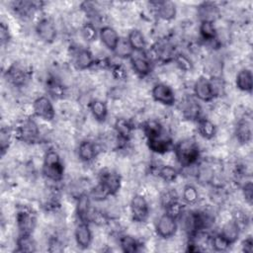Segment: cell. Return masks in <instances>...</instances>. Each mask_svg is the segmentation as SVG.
Here are the masks:
<instances>
[{
  "label": "cell",
  "instance_id": "cell-11",
  "mask_svg": "<svg viewBox=\"0 0 253 253\" xmlns=\"http://www.w3.org/2000/svg\"><path fill=\"white\" fill-rule=\"evenodd\" d=\"M193 90L195 97L200 101L211 102L214 98L210 79L205 76H201L195 81Z\"/></svg>",
  "mask_w": 253,
  "mask_h": 253
},
{
  "label": "cell",
  "instance_id": "cell-12",
  "mask_svg": "<svg viewBox=\"0 0 253 253\" xmlns=\"http://www.w3.org/2000/svg\"><path fill=\"white\" fill-rule=\"evenodd\" d=\"M39 38L47 43L52 42L56 38V28L54 23L48 18L41 19L36 27Z\"/></svg>",
  "mask_w": 253,
  "mask_h": 253
},
{
  "label": "cell",
  "instance_id": "cell-3",
  "mask_svg": "<svg viewBox=\"0 0 253 253\" xmlns=\"http://www.w3.org/2000/svg\"><path fill=\"white\" fill-rule=\"evenodd\" d=\"M16 223L19 235H30L36 226V216L30 209L21 208L16 213Z\"/></svg>",
  "mask_w": 253,
  "mask_h": 253
},
{
  "label": "cell",
  "instance_id": "cell-20",
  "mask_svg": "<svg viewBox=\"0 0 253 253\" xmlns=\"http://www.w3.org/2000/svg\"><path fill=\"white\" fill-rule=\"evenodd\" d=\"M153 5H155L157 16L164 20V21H170L175 18L176 16V6L173 2L170 1H158L153 2Z\"/></svg>",
  "mask_w": 253,
  "mask_h": 253
},
{
  "label": "cell",
  "instance_id": "cell-47",
  "mask_svg": "<svg viewBox=\"0 0 253 253\" xmlns=\"http://www.w3.org/2000/svg\"><path fill=\"white\" fill-rule=\"evenodd\" d=\"M242 191H243V196L245 198V200L251 204L252 203V196H253V190H252V183L246 182L244 183L243 187H242Z\"/></svg>",
  "mask_w": 253,
  "mask_h": 253
},
{
  "label": "cell",
  "instance_id": "cell-15",
  "mask_svg": "<svg viewBox=\"0 0 253 253\" xmlns=\"http://www.w3.org/2000/svg\"><path fill=\"white\" fill-rule=\"evenodd\" d=\"M99 183H101L104 186V188L107 190L109 195L112 196L119 192L121 188L122 180L120 175L117 174L116 172L106 171L103 174H101Z\"/></svg>",
  "mask_w": 253,
  "mask_h": 253
},
{
  "label": "cell",
  "instance_id": "cell-17",
  "mask_svg": "<svg viewBox=\"0 0 253 253\" xmlns=\"http://www.w3.org/2000/svg\"><path fill=\"white\" fill-rule=\"evenodd\" d=\"M99 36H100L101 42L107 48H109L110 50H113V51L116 49L118 42L120 41V37L114 28H112L110 26L102 27L100 29Z\"/></svg>",
  "mask_w": 253,
  "mask_h": 253
},
{
  "label": "cell",
  "instance_id": "cell-35",
  "mask_svg": "<svg viewBox=\"0 0 253 253\" xmlns=\"http://www.w3.org/2000/svg\"><path fill=\"white\" fill-rule=\"evenodd\" d=\"M182 198L188 205H195L199 201V192L193 185H186L182 191Z\"/></svg>",
  "mask_w": 253,
  "mask_h": 253
},
{
  "label": "cell",
  "instance_id": "cell-4",
  "mask_svg": "<svg viewBox=\"0 0 253 253\" xmlns=\"http://www.w3.org/2000/svg\"><path fill=\"white\" fill-rule=\"evenodd\" d=\"M130 214L135 222H143L149 216V206L146 199L140 195H134L130 200Z\"/></svg>",
  "mask_w": 253,
  "mask_h": 253
},
{
  "label": "cell",
  "instance_id": "cell-36",
  "mask_svg": "<svg viewBox=\"0 0 253 253\" xmlns=\"http://www.w3.org/2000/svg\"><path fill=\"white\" fill-rule=\"evenodd\" d=\"M116 52V54L119 56V57H122V58H126V57H130L132 52H133V49L131 48L129 42H127V39H120L119 42H118V45L116 47V49L114 50Z\"/></svg>",
  "mask_w": 253,
  "mask_h": 253
},
{
  "label": "cell",
  "instance_id": "cell-27",
  "mask_svg": "<svg viewBox=\"0 0 253 253\" xmlns=\"http://www.w3.org/2000/svg\"><path fill=\"white\" fill-rule=\"evenodd\" d=\"M89 109L92 116L97 122L106 121L108 116V108L105 102L99 99H94L89 103Z\"/></svg>",
  "mask_w": 253,
  "mask_h": 253
},
{
  "label": "cell",
  "instance_id": "cell-37",
  "mask_svg": "<svg viewBox=\"0 0 253 253\" xmlns=\"http://www.w3.org/2000/svg\"><path fill=\"white\" fill-rule=\"evenodd\" d=\"M210 244L211 245L212 249H214L215 251H225L227 250V248L229 247V242L220 234H214L213 236H211L210 238Z\"/></svg>",
  "mask_w": 253,
  "mask_h": 253
},
{
  "label": "cell",
  "instance_id": "cell-33",
  "mask_svg": "<svg viewBox=\"0 0 253 253\" xmlns=\"http://www.w3.org/2000/svg\"><path fill=\"white\" fill-rule=\"evenodd\" d=\"M18 251L33 252L36 250V242L30 235H19L17 239Z\"/></svg>",
  "mask_w": 253,
  "mask_h": 253
},
{
  "label": "cell",
  "instance_id": "cell-21",
  "mask_svg": "<svg viewBox=\"0 0 253 253\" xmlns=\"http://www.w3.org/2000/svg\"><path fill=\"white\" fill-rule=\"evenodd\" d=\"M95 63L93 54L86 48H79L75 53L74 65L79 70H85L93 66Z\"/></svg>",
  "mask_w": 253,
  "mask_h": 253
},
{
  "label": "cell",
  "instance_id": "cell-30",
  "mask_svg": "<svg viewBox=\"0 0 253 253\" xmlns=\"http://www.w3.org/2000/svg\"><path fill=\"white\" fill-rule=\"evenodd\" d=\"M127 42L135 51H144L146 47L145 38L139 30H131L127 35Z\"/></svg>",
  "mask_w": 253,
  "mask_h": 253
},
{
  "label": "cell",
  "instance_id": "cell-43",
  "mask_svg": "<svg viewBox=\"0 0 253 253\" xmlns=\"http://www.w3.org/2000/svg\"><path fill=\"white\" fill-rule=\"evenodd\" d=\"M178 200V194L174 189H167L160 195V204L162 205L163 208Z\"/></svg>",
  "mask_w": 253,
  "mask_h": 253
},
{
  "label": "cell",
  "instance_id": "cell-39",
  "mask_svg": "<svg viewBox=\"0 0 253 253\" xmlns=\"http://www.w3.org/2000/svg\"><path fill=\"white\" fill-rule=\"evenodd\" d=\"M12 130L8 127H2L0 131V147L2 155L5 154L7 149L10 146L11 138H12Z\"/></svg>",
  "mask_w": 253,
  "mask_h": 253
},
{
  "label": "cell",
  "instance_id": "cell-18",
  "mask_svg": "<svg viewBox=\"0 0 253 253\" xmlns=\"http://www.w3.org/2000/svg\"><path fill=\"white\" fill-rule=\"evenodd\" d=\"M219 15L218 6L212 2H203L198 6V16L203 21L214 22Z\"/></svg>",
  "mask_w": 253,
  "mask_h": 253
},
{
  "label": "cell",
  "instance_id": "cell-38",
  "mask_svg": "<svg viewBox=\"0 0 253 253\" xmlns=\"http://www.w3.org/2000/svg\"><path fill=\"white\" fill-rule=\"evenodd\" d=\"M176 63V65L179 67V69L188 72L193 69V62L192 60L183 53H176L173 59Z\"/></svg>",
  "mask_w": 253,
  "mask_h": 253
},
{
  "label": "cell",
  "instance_id": "cell-24",
  "mask_svg": "<svg viewBox=\"0 0 253 253\" xmlns=\"http://www.w3.org/2000/svg\"><path fill=\"white\" fill-rule=\"evenodd\" d=\"M115 130L116 133L118 134V137L124 141H127L129 139V137L131 136L132 133V124L125 119V118H120L117 119L115 122Z\"/></svg>",
  "mask_w": 253,
  "mask_h": 253
},
{
  "label": "cell",
  "instance_id": "cell-10",
  "mask_svg": "<svg viewBox=\"0 0 253 253\" xmlns=\"http://www.w3.org/2000/svg\"><path fill=\"white\" fill-rule=\"evenodd\" d=\"M148 147L151 151L158 153V154H163L168 152L172 147L173 143L171 138L166 134L165 130L161 133L146 137Z\"/></svg>",
  "mask_w": 253,
  "mask_h": 253
},
{
  "label": "cell",
  "instance_id": "cell-26",
  "mask_svg": "<svg viewBox=\"0 0 253 253\" xmlns=\"http://www.w3.org/2000/svg\"><path fill=\"white\" fill-rule=\"evenodd\" d=\"M241 229L239 228V226L235 223V221L233 219L225 222L220 230V234L229 242V244L231 245L232 243H234L240 234Z\"/></svg>",
  "mask_w": 253,
  "mask_h": 253
},
{
  "label": "cell",
  "instance_id": "cell-22",
  "mask_svg": "<svg viewBox=\"0 0 253 253\" xmlns=\"http://www.w3.org/2000/svg\"><path fill=\"white\" fill-rule=\"evenodd\" d=\"M98 153V149L94 142L83 140L78 146V157L83 162H91Z\"/></svg>",
  "mask_w": 253,
  "mask_h": 253
},
{
  "label": "cell",
  "instance_id": "cell-13",
  "mask_svg": "<svg viewBox=\"0 0 253 253\" xmlns=\"http://www.w3.org/2000/svg\"><path fill=\"white\" fill-rule=\"evenodd\" d=\"M150 53L153 55L152 58H155L160 61H170L174 59V56L176 54L175 47L168 42H157L151 49Z\"/></svg>",
  "mask_w": 253,
  "mask_h": 253
},
{
  "label": "cell",
  "instance_id": "cell-25",
  "mask_svg": "<svg viewBox=\"0 0 253 253\" xmlns=\"http://www.w3.org/2000/svg\"><path fill=\"white\" fill-rule=\"evenodd\" d=\"M7 78L15 86H23L28 80V72L17 65H13L7 70Z\"/></svg>",
  "mask_w": 253,
  "mask_h": 253
},
{
  "label": "cell",
  "instance_id": "cell-49",
  "mask_svg": "<svg viewBox=\"0 0 253 253\" xmlns=\"http://www.w3.org/2000/svg\"><path fill=\"white\" fill-rule=\"evenodd\" d=\"M242 247H243V251L245 252H252V249H253V241H252V238L249 236L247 237L243 242H242Z\"/></svg>",
  "mask_w": 253,
  "mask_h": 253
},
{
  "label": "cell",
  "instance_id": "cell-7",
  "mask_svg": "<svg viewBox=\"0 0 253 253\" xmlns=\"http://www.w3.org/2000/svg\"><path fill=\"white\" fill-rule=\"evenodd\" d=\"M151 96L154 101L165 106H172L176 101L174 90L165 83L155 84L151 90Z\"/></svg>",
  "mask_w": 253,
  "mask_h": 253
},
{
  "label": "cell",
  "instance_id": "cell-45",
  "mask_svg": "<svg viewBox=\"0 0 253 253\" xmlns=\"http://www.w3.org/2000/svg\"><path fill=\"white\" fill-rule=\"evenodd\" d=\"M232 219L235 221V223L239 226L240 229L246 226L248 223V217L246 213L242 211H235L232 214Z\"/></svg>",
  "mask_w": 253,
  "mask_h": 253
},
{
  "label": "cell",
  "instance_id": "cell-14",
  "mask_svg": "<svg viewBox=\"0 0 253 253\" xmlns=\"http://www.w3.org/2000/svg\"><path fill=\"white\" fill-rule=\"evenodd\" d=\"M74 237H75L76 244L81 249L88 248L91 245L92 239H93L92 231L89 227V224L87 222L80 221V223L75 228Z\"/></svg>",
  "mask_w": 253,
  "mask_h": 253
},
{
  "label": "cell",
  "instance_id": "cell-8",
  "mask_svg": "<svg viewBox=\"0 0 253 253\" xmlns=\"http://www.w3.org/2000/svg\"><path fill=\"white\" fill-rule=\"evenodd\" d=\"M178 228L177 219L170 216L167 213L162 214L155 225V230L158 236L162 238H170L172 237Z\"/></svg>",
  "mask_w": 253,
  "mask_h": 253
},
{
  "label": "cell",
  "instance_id": "cell-16",
  "mask_svg": "<svg viewBox=\"0 0 253 253\" xmlns=\"http://www.w3.org/2000/svg\"><path fill=\"white\" fill-rule=\"evenodd\" d=\"M182 113L187 120L198 121L199 119H201L202 108L195 98L188 97L183 100Z\"/></svg>",
  "mask_w": 253,
  "mask_h": 253
},
{
  "label": "cell",
  "instance_id": "cell-40",
  "mask_svg": "<svg viewBox=\"0 0 253 253\" xmlns=\"http://www.w3.org/2000/svg\"><path fill=\"white\" fill-rule=\"evenodd\" d=\"M47 89L48 92L51 94V96H53L54 98H60L63 96L64 94V88L63 86L55 79V78H51L47 81Z\"/></svg>",
  "mask_w": 253,
  "mask_h": 253
},
{
  "label": "cell",
  "instance_id": "cell-31",
  "mask_svg": "<svg viewBox=\"0 0 253 253\" xmlns=\"http://www.w3.org/2000/svg\"><path fill=\"white\" fill-rule=\"evenodd\" d=\"M199 31L203 40L207 42H213L216 40L217 32L212 22H209V21L201 22Z\"/></svg>",
  "mask_w": 253,
  "mask_h": 253
},
{
  "label": "cell",
  "instance_id": "cell-42",
  "mask_svg": "<svg viewBox=\"0 0 253 253\" xmlns=\"http://www.w3.org/2000/svg\"><path fill=\"white\" fill-rule=\"evenodd\" d=\"M165 213L169 214L170 216L174 217L175 219H178V217L181 215V213L183 212V211L185 210L183 205L178 201H175L171 204H169L168 206H166L165 208Z\"/></svg>",
  "mask_w": 253,
  "mask_h": 253
},
{
  "label": "cell",
  "instance_id": "cell-44",
  "mask_svg": "<svg viewBox=\"0 0 253 253\" xmlns=\"http://www.w3.org/2000/svg\"><path fill=\"white\" fill-rule=\"evenodd\" d=\"M109 193L107 192V190L104 188V186L99 183L97 186H95L92 190H91V193H90V197L94 200V201H97V202H101V201H104L105 199H107L109 197Z\"/></svg>",
  "mask_w": 253,
  "mask_h": 253
},
{
  "label": "cell",
  "instance_id": "cell-1",
  "mask_svg": "<svg viewBox=\"0 0 253 253\" xmlns=\"http://www.w3.org/2000/svg\"><path fill=\"white\" fill-rule=\"evenodd\" d=\"M174 152L178 163L183 167L195 165L200 158V148L193 138H184L174 146Z\"/></svg>",
  "mask_w": 253,
  "mask_h": 253
},
{
  "label": "cell",
  "instance_id": "cell-19",
  "mask_svg": "<svg viewBox=\"0 0 253 253\" xmlns=\"http://www.w3.org/2000/svg\"><path fill=\"white\" fill-rule=\"evenodd\" d=\"M90 196L87 194H80L76 201V214L80 221L87 222L91 212Z\"/></svg>",
  "mask_w": 253,
  "mask_h": 253
},
{
  "label": "cell",
  "instance_id": "cell-23",
  "mask_svg": "<svg viewBox=\"0 0 253 253\" xmlns=\"http://www.w3.org/2000/svg\"><path fill=\"white\" fill-rule=\"evenodd\" d=\"M236 87L243 91L250 93L253 87V76L250 69L243 68L236 75Z\"/></svg>",
  "mask_w": 253,
  "mask_h": 253
},
{
  "label": "cell",
  "instance_id": "cell-6",
  "mask_svg": "<svg viewBox=\"0 0 253 253\" xmlns=\"http://www.w3.org/2000/svg\"><path fill=\"white\" fill-rule=\"evenodd\" d=\"M32 108L34 114L44 121H52L55 117L54 107L46 96H40L35 99Z\"/></svg>",
  "mask_w": 253,
  "mask_h": 253
},
{
  "label": "cell",
  "instance_id": "cell-46",
  "mask_svg": "<svg viewBox=\"0 0 253 253\" xmlns=\"http://www.w3.org/2000/svg\"><path fill=\"white\" fill-rule=\"evenodd\" d=\"M112 73H113V76L116 79H119V80H123L126 77V71L125 67L121 64L113 65L112 66Z\"/></svg>",
  "mask_w": 253,
  "mask_h": 253
},
{
  "label": "cell",
  "instance_id": "cell-48",
  "mask_svg": "<svg viewBox=\"0 0 253 253\" xmlns=\"http://www.w3.org/2000/svg\"><path fill=\"white\" fill-rule=\"evenodd\" d=\"M0 37H1V42L2 44H4L5 42H8L9 41V29H8V26L5 25V23H1V26H0Z\"/></svg>",
  "mask_w": 253,
  "mask_h": 253
},
{
  "label": "cell",
  "instance_id": "cell-34",
  "mask_svg": "<svg viewBox=\"0 0 253 253\" xmlns=\"http://www.w3.org/2000/svg\"><path fill=\"white\" fill-rule=\"evenodd\" d=\"M157 174L163 181L167 183L174 182L178 177V171L170 165H162L159 167Z\"/></svg>",
  "mask_w": 253,
  "mask_h": 253
},
{
  "label": "cell",
  "instance_id": "cell-29",
  "mask_svg": "<svg viewBox=\"0 0 253 253\" xmlns=\"http://www.w3.org/2000/svg\"><path fill=\"white\" fill-rule=\"evenodd\" d=\"M236 138L240 143H247L251 140L252 136V129H251V122L248 120L240 121L235 129Z\"/></svg>",
  "mask_w": 253,
  "mask_h": 253
},
{
  "label": "cell",
  "instance_id": "cell-28",
  "mask_svg": "<svg viewBox=\"0 0 253 253\" xmlns=\"http://www.w3.org/2000/svg\"><path fill=\"white\" fill-rule=\"evenodd\" d=\"M198 132L205 139H211L216 134L215 125L209 119L201 118L198 121Z\"/></svg>",
  "mask_w": 253,
  "mask_h": 253
},
{
  "label": "cell",
  "instance_id": "cell-5",
  "mask_svg": "<svg viewBox=\"0 0 253 253\" xmlns=\"http://www.w3.org/2000/svg\"><path fill=\"white\" fill-rule=\"evenodd\" d=\"M15 135L24 142H34L40 135L37 123L31 119L24 120L15 129Z\"/></svg>",
  "mask_w": 253,
  "mask_h": 253
},
{
  "label": "cell",
  "instance_id": "cell-41",
  "mask_svg": "<svg viewBox=\"0 0 253 253\" xmlns=\"http://www.w3.org/2000/svg\"><path fill=\"white\" fill-rule=\"evenodd\" d=\"M81 34L84 40H86L87 42L95 41L97 38V30L95 25L91 22L85 23L81 29Z\"/></svg>",
  "mask_w": 253,
  "mask_h": 253
},
{
  "label": "cell",
  "instance_id": "cell-2",
  "mask_svg": "<svg viewBox=\"0 0 253 253\" xmlns=\"http://www.w3.org/2000/svg\"><path fill=\"white\" fill-rule=\"evenodd\" d=\"M42 174L52 182H59L63 178L64 168L55 150L46 151L42 163Z\"/></svg>",
  "mask_w": 253,
  "mask_h": 253
},
{
  "label": "cell",
  "instance_id": "cell-9",
  "mask_svg": "<svg viewBox=\"0 0 253 253\" xmlns=\"http://www.w3.org/2000/svg\"><path fill=\"white\" fill-rule=\"evenodd\" d=\"M130 58V63L133 71L143 77L151 72V61L144 51L133 50Z\"/></svg>",
  "mask_w": 253,
  "mask_h": 253
},
{
  "label": "cell",
  "instance_id": "cell-32",
  "mask_svg": "<svg viewBox=\"0 0 253 253\" xmlns=\"http://www.w3.org/2000/svg\"><path fill=\"white\" fill-rule=\"evenodd\" d=\"M120 246L124 252L134 253L139 249V243L137 240L130 235H123L120 238Z\"/></svg>",
  "mask_w": 253,
  "mask_h": 253
}]
</instances>
